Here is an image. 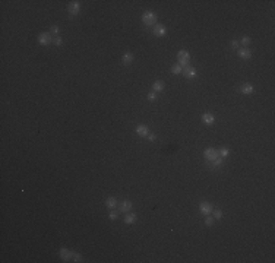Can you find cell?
I'll return each instance as SVG.
<instances>
[{"label": "cell", "instance_id": "cell-1", "mask_svg": "<svg viewBox=\"0 0 275 263\" xmlns=\"http://www.w3.org/2000/svg\"><path fill=\"white\" fill-rule=\"evenodd\" d=\"M142 22L146 26H154V25H157V15L154 12H145L142 15Z\"/></svg>", "mask_w": 275, "mask_h": 263}, {"label": "cell", "instance_id": "cell-2", "mask_svg": "<svg viewBox=\"0 0 275 263\" xmlns=\"http://www.w3.org/2000/svg\"><path fill=\"white\" fill-rule=\"evenodd\" d=\"M177 60H179V64H180L182 67H186V66L189 64V62H190L189 53L185 51V50L179 51V53H177Z\"/></svg>", "mask_w": 275, "mask_h": 263}, {"label": "cell", "instance_id": "cell-3", "mask_svg": "<svg viewBox=\"0 0 275 263\" xmlns=\"http://www.w3.org/2000/svg\"><path fill=\"white\" fill-rule=\"evenodd\" d=\"M204 157H205L206 161H214V159H217V158L220 157V152L217 151V149H212V148H208V149H205L204 151Z\"/></svg>", "mask_w": 275, "mask_h": 263}, {"label": "cell", "instance_id": "cell-4", "mask_svg": "<svg viewBox=\"0 0 275 263\" xmlns=\"http://www.w3.org/2000/svg\"><path fill=\"white\" fill-rule=\"evenodd\" d=\"M53 35L50 32H41L38 35V42L40 44H44V45H49L50 42H53Z\"/></svg>", "mask_w": 275, "mask_h": 263}, {"label": "cell", "instance_id": "cell-5", "mask_svg": "<svg viewBox=\"0 0 275 263\" xmlns=\"http://www.w3.org/2000/svg\"><path fill=\"white\" fill-rule=\"evenodd\" d=\"M79 10H81V4H79V1H70L68 6V12L70 13V15H78L79 13Z\"/></svg>", "mask_w": 275, "mask_h": 263}, {"label": "cell", "instance_id": "cell-6", "mask_svg": "<svg viewBox=\"0 0 275 263\" xmlns=\"http://www.w3.org/2000/svg\"><path fill=\"white\" fill-rule=\"evenodd\" d=\"M152 32H154V35H157V37H164L165 32H167V29H165V26H164V25L157 23V25L152 26Z\"/></svg>", "mask_w": 275, "mask_h": 263}, {"label": "cell", "instance_id": "cell-7", "mask_svg": "<svg viewBox=\"0 0 275 263\" xmlns=\"http://www.w3.org/2000/svg\"><path fill=\"white\" fill-rule=\"evenodd\" d=\"M188 79H193V78H196V69H193V67H190V66H186L185 69H183V72H182Z\"/></svg>", "mask_w": 275, "mask_h": 263}, {"label": "cell", "instance_id": "cell-8", "mask_svg": "<svg viewBox=\"0 0 275 263\" xmlns=\"http://www.w3.org/2000/svg\"><path fill=\"white\" fill-rule=\"evenodd\" d=\"M120 212L121 213H127V212H130V209H132V202L130 200H123L120 203Z\"/></svg>", "mask_w": 275, "mask_h": 263}, {"label": "cell", "instance_id": "cell-9", "mask_svg": "<svg viewBox=\"0 0 275 263\" xmlns=\"http://www.w3.org/2000/svg\"><path fill=\"white\" fill-rule=\"evenodd\" d=\"M199 210H201L204 215H209V213H212V206H211L208 202H202V203L199 205Z\"/></svg>", "mask_w": 275, "mask_h": 263}, {"label": "cell", "instance_id": "cell-10", "mask_svg": "<svg viewBox=\"0 0 275 263\" xmlns=\"http://www.w3.org/2000/svg\"><path fill=\"white\" fill-rule=\"evenodd\" d=\"M136 133L139 136H148V135H149V129H148L145 124H140V126L136 127Z\"/></svg>", "mask_w": 275, "mask_h": 263}, {"label": "cell", "instance_id": "cell-11", "mask_svg": "<svg viewBox=\"0 0 275 263\" xmlns=\"http://www.w3.org/2000/svg\"><path fill=\"white\" fill-rule=\"evenodd\" d=\"M59 254H60V257H62L63 260H69V259L72 257V253L69 251L68 248H65V247H63V248H60V251H59Z\"/></svg>", "mask_w": 275, "mask_h": 263}, {"label": "cell", "instance_id": "cell-12", "mask_svg": "<svg viewBox=\"0 0 275 263\" xmlns=\"http://www.w3.org/2000/svg\"><path fill=\"white\" fill-rule=\"evenodd\" d=\"M239 56H240L241 59H250L252 57V51L250 50H247V48H239Z\"/></svg>", "mask_w": 275, "mask_h": 263}, {"label": "cell", "instance_id": "cell-13", "mask_svg": "<svg viewBox=\"0 0 275 263\" xmlns=\"http://www.w3.org/2000/svg\"><path fill=\"white\" fill-rule=\"evenodd\" d=\"M240 91L243 92V94H252L253 91H255V88L252 86L250 84H243L240 86Z\"/></svg>", "mask_w": 275, "mask_h": 263}, {"label": "cell", "instance_id": "cell-14", "mask_svg": "<svg viewBox=\"0 0 275 263\" xmlns=\"http://www.w3.org/2000/svg\"><path fill=\"white\" fill-rule=\"evenodd\" d=\"M202 122L205 123V124H212V123L215 122V119H214V116H212V114L205 113V114L202 116Z\"/></svg>", "mask_w": 275, "mask_h": 263}, {"label": "cell", "instance_id": "cell-15", "mask_svg": "<svg viewBox=\"0 0 275 263\" xmlns=\"http://www.w3.org/2000/svg\"><path fill=\"white\" fill-rule=\"evenodd\" d=\"M133 59H135V56L132 54V53H126V54H123V63L124 64H130L132 62H133Z\"/></svg>", "mask_w": 275, "mask_h": 263}, {"label": "cell", "instance_id": "cell-16", "mask_svg": "<svg viewBox=\"0 0 275 263\" xmlns=\"http://www.w3.org/2000/svg\"><path fill=\"white\" fill-rule=\"evenodd\" d=\"M116 205H117L116 197H107V199H105V206H107V208L113 209V208H116Z\"/></svg>", "mask_w": 275, "mask_h": 263}, {"label": "cell", "instance_id": "cell-17", "mask_svg": "<svg viewBox=\"0 0 275 263\" xmlns=\"http://www.w3.org/2000/svg\"><path fill=\"white\" fill-rule=\"evenodd\" d=\"M135 221H136V215H135V213L127 212V213H126V216H124V222H126V224H133Z\"/></svg>", "mask_w": 275, "mask_h": 263}, {"label": "cell", "instance_id": "cell-18", "mask_svg": "<svg viewBox=\"0 0 275 263\" xmlns=\"http://www.w3.org/2000/svg\"><path fill=\"white\" fill-rule=\"evenodd\" d=\"M152 89H154L155 92H161V91L164 89V82H162V81H157V82H154Z\"/></svg>", "mask_w": 275, "mask_h": 263}, {"label": "cell", "instance_id": "cell-19", "mask_svg": "<svg viewBox=\"0 0 275 263\" xmlns=\"http://www.w3.org/2000/svg\"><path fill=\"white\" fill-rule=\"evenodd\" d=\"M171 72L174 73V75H180V73L183 72V67H182L180 64H176V66H173L171 67Z\"/></svg>", "mask_w": 275, "mask_h": 263}, {"label": "cell", "instance_id": "cell-20", "mask_svg": "<svg viewBox=\"0 0 275 263\" xmlns=\"http://www.w3.org/2000/svg\"><path fill=\"white\" fill-rule=\"evenodd\" d=\"M221 164H223V159H221L220 157L217 158V159H214V161H212V167H214V168H218V167H221Z\"/></svg>", "mask_w": 275, "mask_h": 263}, {"label": "cell", "instance_id": "cell-21", "mask_svg": "<svg viewBox=\"0 0 275 263\" xmlns=\"http://www.w3.org/2000/svg\"><path fill=\"white\" fill-rule=\"evenodd\" d=\"M212 213H214V218H215V219H221V218H223V212H221V209L212 210Z\"/></svg>", "mask_w": 275, "mask_h": 263}, {"label": "cell", "instance_id": "cell-22", "mask_svg": "<svg viewBox=\"0 0 275 263\" xmlns=\"http://www.w3.org/2000/svg\"><path fill=\"white\" fill-rule=\"evenodd\" d=\"M205 224L208 225V227H211V225L214 224V218H212V216H209V215H206V218H205Z\"/></svg>", "mask_w": 275, "mask_h": 263}, {"label": "cell", "instance_id": "cell-23", "mask_svg": "<svg viewBox=\"0 0 275 263\" xmlns=\"http://www.w3.org/2000/svg\"><path fill=\"white\" fill-rule=\"evenodd\" d=\"M228 154H230V151H228L227 148H223V149L220 151V155H221V158H225V157H228Z\"/></svg>", "mask_w": 275, "mask_h": 263}, {"label": "cell", "instance_id": "cell-24", "mask_svg": "<svg viewBox=\"0 0 275 263\" xmlns=\"http://www.w3.org/2000/svg\"><path fill=\"white\" fill-rule=\"evenodd\" d=\"M250 44V38L249 37H243L241 38V45H249Z\"/></svg>", "mask_w": 275, "mask_h": 263}, {"label": "cell", "instance_id": "cell-25", "mask_svg": "<svg viewBox=\"0 0 275 263\" xmlns=\"http://www.w3.org/2000/svg\"><path fill=\"white\" fill-rule=\"evenodd\" d=\"M72 257L75 259V262H82V256L78 253H72Z\"/></svg>", "mask_w": 275, "mask_h": 263}, {"label": "cell", "instance_id": "cell-26", "mask_svg": "<svg viewBox=\"0 0 275 263\" xmlns=\"http://www.w3.org/2000/svg\"><path fill=\"white\" fill-rule=\"evenodd\" d=\"M57 32H59V26L53 25L51 28H50V34H51V35H57Z\"/></svg>", "mask_w": 275, "mask_h": 263}, {"label": "cell", "instance_id": "cell-27", "mask_svg": "<svg viewBox=\"0 0 275 263\" xmlns=\"http://www.w3.org/2000/svg\"><path fill=\"white\" fill-rule=\"evenodd\" d=\"M148 100H149V101H155V100H157V94H155V92H149V94H148Z\"/></svg>", "mask_w": 275, "mask_h": 263}, {"label": "cell", "instance_id": "cell-28", "mask_svg": "<svg viewBox=\"0 0 275 263\" xmlns=\"http://www.w3.org/2000/svg\"><path fill=\"white\" fill-rule=\"evenodd\" d=\"M62 42H63V41H62L60 37H56V38H54V44H56V45H62Z\"/></svg>", "mask_w": 275, "mask_h": 263}, {"label": "cell", "instance_id": "cell-29", "mask_svg": "<svg viewBox=\"0 0 275 263\" xmlns=\"http://www.w3.org/2000/svg\"><path fill=\"white\" fill-rule=\"evenodd\" d=\"M231 47L236 48V50H239V42L237 41H231Z\"/></svg>", "mask_w": 275, "mask_h": 263}, {"label": "cell", "instance_id": "cell-30", "mask_svg": "<svg viewBox=\"0 0 275 263\" xmlns=\"http://www.w3.org/2000/svg\"><path fill=\"white\" fill-rule=\"evenodd\" d=\"M108 218H110V219H116V218H117V213H116V212H110Z\"/></svg>", "mask_w": 275, "mask_h": 263}, {"label": "cell", "instance_id": "cell-31", "mask_svg": "<svg viewBox=\"0 0 275 263\" xmlns=\"http://www.w3.org/2000/svg\"><path fill=\"white\" fill-rule=\"evenodd\" d=\"M146 138H148V140H151V142H154V140H155V135H152V133H151V135H148Z\"/></svg>", "mask_w": 275, "mask_h": 263}]
</instances>
